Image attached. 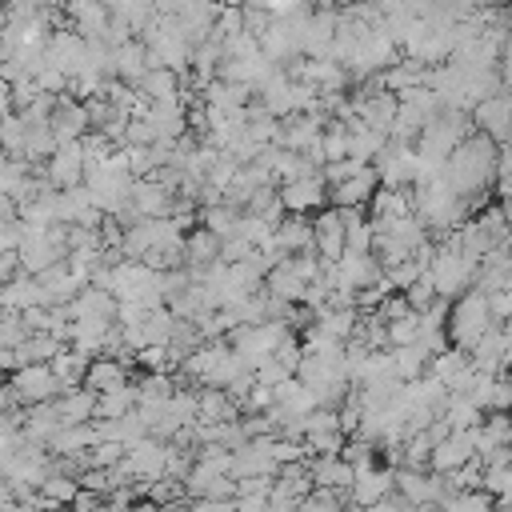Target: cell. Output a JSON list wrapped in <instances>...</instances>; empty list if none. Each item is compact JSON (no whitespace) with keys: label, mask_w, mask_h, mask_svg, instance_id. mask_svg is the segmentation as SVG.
<instances>
[{"label":"cell","mask_w":512,"mask_h":512,"mask_svg":"<svg viewBox=\"0 0 512 512\" xmlns=\"http://www.w3.org/2000/svg\"><path fill=\"white\" fill-rule=\"evenodd\" d=\"M496 144L484 136V132H472L468 140L456 144V152L448 156L440 180L448 184L452 196L468 200V196H484L492 192V180H496Z\"/></svg>","instance_id":"obj_1"},{"label":"cell","mask_w":512,"mask_h":512,"mask_svg":"<svg viewBox=\"0 0 512 512\" xmlns=\"http://www.w3.org/2000/svg\"><path fill=\"white\" fill-rule=\"evenodd\" d=\"M492 328V316H488V296H480V292H464L460 300H452V312H448V324H444V332H448V344L452 348H460V352H468L484 332Z\"/></svg>","instance_id":"obj_2"},{"label":"cell","mask_w":512,"mask_h":512,"mask_svg":"<svg viewBox=\"0 0 512 512\" xmlns=\"http://www.w3.org/2000/svg\"><path fill=\"white\" fill-rule=\"evenodd\" d=\"M8 388H12V396H16V404H20V408L52 404L56 396H64V388H60V380L52 376V368H48V364H32V368L12 372V376H8Z\"/></svg>","instance_id":"obj_3"},{"label":"cell","mask_w":512,"mask_h":512,"mask_svg":"<svg viewBox=\"0 0 512 512\" xmlns=\"http://www.w3.org/2000/svg\"><path fill=\"white\" fill-rule=\"evenodd\" d=\"M372 168L380 176V188H412L420 180V164H416V148L412 144L388 140L384 152L372 160Z\"/></svg>","instance_id":"obj_4"},{"label":"cell","mask_w":512,"mask_h":512,"mask_svg":"<svg viewBox=\"0 0 512 512\" xmlns=\"http://www.w3.org/2000/svg\"><path fill=\"white\" fill-rule=\"evenodd\" d=\"M164 464H168V444H160V440H152V436L128 444V448H124V460H120V468H124L128 480H136V484L160 480V476H164Z\"/></svg>","instance_id":"obj_5"},{"label":"cell","mask_w":512,"mask_h":512,"mask_svg":"<svg viewBox=\"0 0 512 512\" xmlns=\"http://www.w3.org/2000/svg\"><path fill=\"white\" fill-rule=\"evenodd\" d=\"M280 204L288 216H316L328 208V184L324 176H308V180H292V184H280Z\"/></svg>","instance_id":"obj_6"},{"label":"cell","mask_w":512,"mask_h":512,"mask_svg":"<svg viewBox=\"0 0 512 512\" xmlns=\"http://www.w3.org/2000/svg\"><path fill=\"white\" fill-rule=\"evenodd\" d=\"M392 492H396V496H404L412 508H424V504H440V500H448L444 476L412 472V468H396V484H392Z\"/></svg>","instance_id":"obj_7"},{"label":"cell","mask_w":512,"mask_h":512,"mask_svg":"<svg viewBox=\"0 0 512 512\" xmlns=\"http://www.w3.org/2000/svg\"><path fill=\"white\" fill-rule=\"evenodd\" d=\"M48 128H52V136H56V148H60V144H80V140L92 132V128H88V112H84V104L72 100L68 92L56 96V108H52Z\"/></svg>","instance_id":"obj_8"},{"label":"cell","mask_w":512,"mask_h":512,"mask_svg":"<svg viewBox=\"0 0 512 512\" xmlns=\"http://www.w3.org/2000/svg\"><path fill=\"white\" fill-rule=\"evenodd\" d=\"M44 176L56 192H72L84 184V152L80 144H60L48 160H44Z\"/></svg>","instance_id":"obj_9"},{"label":"cell","mask_w":512,"mask_h":512,"mask_svg":"<svg viewBox=\"0 0 512 512\" xmlns=\"http://www.w3.org/2000/svg\"><path fill=\"white\" fill-rule=\"evenodd\" d=\"M312 248H316L324 268H332L344 256V220L336 208H324L312 216Z\"/></svg>","instance_id":"obj_10"},{"label":"cell","mask_w":512,"mask_h":512,"mask_svg":"<svg viewBox=\"0 0 512 512\" xmlns=\"http://www.w3.org/2000/svg\"><path fill=\"white\" fill-rule=\"evenodd\" d=\"M392 484H396V468H364V472H356V484H352V492H348V504L352 508H376L380 500H388L392 496Z\"/></svg>","instance_id":"obj_11"},{"label":"cell","mask_w":512,"mask_h":512,"mask_svg":"<svg viewBox=\"0 0 512 512\" xmlns=\"http://www.w3.org/2000/svg\"><path fill=\"white\" fill-rule=\"evenodd\" d=\"M376 188H380V176H376V168L368 164V168H360L352 180L328 188V208H340V212H348V208H368V200H372Z\"/></svg>","instance_id":"obj_12"},{"label":"cell","mask_w":512,"mask_h":512,"mask_svg":"<svg viewBox=\"0 0 512 512\" xmlns=\"http://www.w3.org/2000/svg\"><path fill=\"white\" fill-rule=\"evenodd\" d=\"M472 456H476V448H472L468 432H452L444 444L432 448V456H428V472H432V476H452V472L464 468Z\"/></svg>","instance_id":"obj_13"},{"label":"cell","mask_w":512,"mask_h":512,"mask_svg":"<svg viewBox=\"0 0 512 512\" xmlns=\"http://www.w3.org/2000/svg\"><path fill=\"white\" fill-rule=\"evenodd\" d=\"M0 300H4V312H28V308H48V300H44V288L36 284V276H28V272H20V276H12L8 284H0Z\"/></svg>","instance_id":"obj_14"},{"label":"cell","mask_w":512,"mask_h":512,"mask_svg":"<svg viewBox=\"0 0 512 512\" xmlns=\"http://www.w3.org/2000/svg\"><path fill=\"white\" fill-rule=\"evenodd\" d=\"M52 408H56L60 428L92 424V420H96V392H88V388L80 384V388H72V392H64V396H56V400H52Z\"/></svg>","instance_id":"obj_15"},{"label":"cell","mask_w":512,"mask_h":512,"mask_svg":"<svg viewBox=\"0 0 512 512\" xmlns=\"http://www.w3.org/2000/svg\"><path fill=\"white\" fill-rule=\"evenodd\" d=\"M240 404L220 388H196V424H236Z\"/></svg>","instance_id":"obj_16"},{"label":"cell","mask_w":512,"mask_h":512,"mask_svg":"<svg viewBox=\"0 0 512 512\" xmlns=\"http://www.w3.org/2000/svg\"><path fill=\"white\" fill-rule=\"evenodd\" d=\"M308 476L316 488H328V492H352V484H356V468H348L340 456H312Z\"/></svg>","instance_id":"obj_17"},{"label":"cell","mask_w":512,"mask_h":512,"mask_svg":"<svg viewBox=\"0 0 512 512\" xmlns=\"http://www.w3.org/2000/svg\"><path fill=\"white\" fill-rule=\"evenodd\" d=\"M124 384H132V380H128V364L116 360V356H96V360L88 364V372H84V388L96 392V396L116 392V388H124Z\"/></svg>","instance_id":"obj_18"},{"label":"cell","mask_w":512,"mask_h":512,"mask_svg":"<svg viewBox=\"0 0 512 512\" xmlns=\"http://www.w3.org/2000/svg\"><path fill=\"white\" fill-rule=\"evenodd\" d=\"M144 72H148V48H144L140 40H128L124 48L112 52V80L136 88V84L144 80Z\"/></svg>","instance_id":"obj_19"},{"label":"cell","mask_w":512,"mask_h":512,"mask_svg":"<svg viewBox=\"0 0 512 512\" xmlns=\"http://www.w3.org/2000/svg\"><path fill=\"white\" fill-rule=\"evenodd\" d=\"M504 348H508V336H504V328H488L472 348H468V360H472V368L476 372H488V376H496L500 372V356H504Z\"/></svg>","instance_id":"obj_20"},{"label":"cell","mask_w":512,"mask_h":512,"mask_svg":"<svg viewBox=\"0 0 512 512\" xmlns=\"http://www.w3.org/2000/svg\"><path fill=\"white\" fill-rule=\"evenodd\" d=\"M276 244L284 256H300V252H316L312 248V220L308 216H284L276 224Z\"/></svg>","instance_id":"obj_21"},{"label":"cell","mask_w":512,"mask_h":512,"mask_svg":"<svg viewBox=\"0 0 512 512\" xmlns=\"http://www.w3.org/2000/svg\"><path fill=\"white\" fill-rule=\"evenodd\" d=\"M44 448H48V456H84V452H92V448H96V432H92V424L56 428V432H52V440H48Z\"/></svg>","instance_id":"obj_22"},{"label":"cell","mask_w":512,"mask_h":512,"mask_svg":"<svg viewBox=\"0 0 512 512\" xmlns=\"http://www.w3.org/2000/svg\"><path fill=\"white\" fill-rule=\"evenodd\" d=\"M136 92L148 104H172V100H180V76L168 72V68H148L144 80L136 84Z\"/></svg>","instance_id":"obj_23"},{"label":"cell","mask_w":512,"mask_h":512,"mask_svg":"<svg viewBox=\"0 0 512 512\" xmlns=\"http://www.w3.org/2000/svg\"><path fill=\"white\" fill-rule=\"evenodd\" d=\"M412 216L408 188H376L368 200V220H404Z\"/></svg>","instance_id":"obj_24"},{"label":"cell","mask_w":512,"mask_h":512,"mask_svg":"<svg viewBox=\"0 0 512 512\" xmlns=\"http://www.w3.org/2000/svg\"><path fill=\"white\" fill-rule=\"evenodd\" d=\"M220 260V240L208 228H192L184 236V264L188 268H212Z\"/></svg>","instance_id":"obj_25"},{"label":"cell","mask_w":512,"mask_h":512,"mask_svg":"<svg viewBox=\"0 0 512 512\" xmlns=\"http://www.w3.org/2000/svg\"><path fill=\"white\" fill-rule=\"evenodd\" d=\"M384 144H388V136L368 132L360 120L348 124V160H356V164H372V160L384 152Z\"/></svg>","instance_id":"obj_26"},{"label":"cell","mask_w":512,"mask_h":512,"mask_svg":"<svg viewBox=\"0 0 512 512\" xmlns=\"http://www.w3.org/2000/svg\"><path fill=\"white\" fill-rule=\"evenodd\" d=\"M472 372V360H468V352H460V348H448V352H440V356H432L428 360V372L424 376H432V380H440L444 388H452L460 376H468Z\"/></svg>","instance_id":"obj_27"},{"label":"cell","mask_w":512,"mask_h":512,"mask_svg":"<svg viewBox=\"0 0 512 512\" xmlns=\"http://www.w3.org/2000/svg\"><path fill=\"white\" fill-rule=\"evenodd\" d=\"M88 364H92L88 356H80V352H72V348L64 344V352H56V360H52L48 368H52V376L60 380V388H64V392H72V388H80V384H84Z\"/></svg>","instance_id":"obj_28"},{"label":"cell","mask_w":512,"mask_h":512,"mask_svg":"<svg viewBox=\"0 0 512 512\" xmlns=\"http://www.w3.org/2000/svg\"><path fill=\"white\" fill-rule=\"evenodd\" d=\"M136 404H140V388L136 384H124L116 392L96 396V420H120V416L136 412Z\"/></svg>","instance_id":"obj_29"},{"label":"cell","mask_w":512,"mask_h":512,"mask_svg":"<svg viewBox=\"0 0 512 512\" xmlns=\"http://www.w3.org/2000/svg\"><path fill=\"white\" fill-rule=\"evenodd\" d=\"M200 228H208V232L224 244V240H232V236H236V228H240V212H236V208H228V204L200 208Z\"/></svg>","instance_id":"obj_30"},{"label":"cell","mask_w":512,"mask_h":512,"mask_svg":"<svg viewBox=\"0 0 512 512\" xmlns=\"http://www.w3.org/2000/svg\"><path fill=\"white\" fill-rule=\"evenodd\" d=\"M40 500L48 504V508H72V500H76V492H80V484L76 480H68V476H56V472H48L44 480H40Z\"/></svg>","instance_id":"obj_31"},{"label":"cell","mask_w":512,"mask_h":512,"mask_svg":"<svg viewBox=\"0 0 512 512\" xmlns=\"http://www.w3.org/2000/svg\"><path fill=\"white\" fill-rule=\"evenodd\" d=\"M24 140H28V128L20 124L16 112H8V116L0 120V156H8V160H24Z\"/></svg>","instance_id":"obj_32"},{"label":"cell","mask_w":512,"mask_h":512,"mask_svg":"<svg viewBox=\"0 0 512 512\" xmlns=\"http://www.w3.org/2000/svg\"><path fill=\"white\" fill-rule=\"evenodd\" d=\"M172 324H176V316H172L168 308H152V312L140 320V332H144L148 348H152V344H168V340H172Z\"/></svg>","instance_id":"obj_33"},{"label":"cell","mask_w":512,"mask_h":512,"mask_svg":"<svg viewBox=\"0 0 512 512\" xmlns=\"http://www.w3.org/2000/svg\"><path fill=\"white\" fill-rule=\"evenodd\" d=\"M444 420H448V428H452V432H468V428H476V424L484 420V412H480V408H472L464 396H448Z\"/></svg>","instance_id":"obj_34"},{"label":"cell","mask_w":512,"mask_h":512,"mask_svg":"<svg viewBox=\"0 0 512 512\" xmlns=\"http://www.w3.org/2000/svg\"><path fill=\"white\" fill-rule=\"evenodd\" d=\"M320 148H324V164H336V160H348V128L328 120L324 132H320Z\"/></svg>","instance_id":"obj_35"},{"label":"cell","mask_w":512,"mask_h":512,"mask_svg":"<svg viewBox=\"0 0 512 512\" xmlns=\"http://www.w3.org/2000/svg\"><path fill=\"white\" fill-rule=\"evenodd\" d=\"M340 460H344L348 468H356V472H364V468H376V448L352 436V440H344V448H340Z\"/></svg>","instance_id":"obj_36"},{"label":"cell","mask_w":512,"mask_h":512,"mask_svg":"<svg viewBox=\"0 0 512 512\" xmlns=\"http://www.w3.org/2000/svg\"><path fill=\"white\" fill-rule=\"evenodd\" d=\"M488 412H512V372H496V376H492Z\"/></svg>","instance_id":"obj_37"},{"label":"cell","mask_w":512,"mask_h":512,"mask_svg":"<svg viewBox=\"0 0 512 512\" xmlns=\"http://www.w3.org/2000/svg\"><path fill=\"white\" fill-rule=\"evenodd\" d=\"M24 340H28V328L20 324V316L16 312H0V352L20 348Z\"/></svg>","instance_id":"obj_38"},{"label":"cell","mask_w":512,"mask_h":512,"mask_svg":"<svg viewBox=\"0 0 512 512\" xmlns=\"http://www.w3.org/2000/svg\"><path fill=\"white\" fill-rule=\"evenodd\" d=\"M400 296L408 300L412 316H420L424 308H432V300H436V288H432V280H428V272H424V276H416V284H412L408 292H400Z\"/></svg>","instance_id":"obj_39"},{"label":"cell","mask_w":512,"mask_h":512,"mask_svg":"<svg viewBox=\"0 0 512 512\" xmlns=\"http://www.w3.org/2000/svg\"><path fill=\"white\" fill-rule=\"evenodd\" d=\"M416 340H420L416 316H404V320H392L388 324V348H412Z\"/></svg>","instance_id":"obj_40"},{"label":"cell","mask_w":512,"mask_h":512,"mask_svg":"<svg viewBox=\"0 0 512 512\" xmlns=\"http://www.w3.org/2000/svg\"><path fill=\"white\" fill-rule=\"evenodd\" d=\"M300 428H304V440H308V436H324V432H340L332 408H316V412H308V416L300 420Z\"/></svg>","instance_id":"obj_41"},{"label":"cell","mask_w":512,"mask_h":512,"mask_svg":"<svg viewBox=\"0 0 512 512\" xmlns=\"http://www.w3.org/2000/svg\"><path fill=\"white\" fill-rule=\"evenodd\" d=\"M304 448H308V460H312V456H340V448H344V436H340V432L308 436V440H304Z\"/></svg>","instance_id":"obj_42"},{"label":"cell","mask_w":512,"mask_h":512,"mask_svg":"<svg viewBox=\"0 0 512 512\" xmlns=\"http://www.w3.org/2000/svg\"><path fill=\"white\" fill-rule=\"evenodd\" d=\"M360 168H368V164H356V160H336V164H324V168H320V176H324V184H328V188H336V184L352 180Z\"/></svg>","instance_id":"obj_43"},{"label":"cell","mask_w":512,"mask_h":512,"mask_svg":"<svg viewBox=\"0 0 512 512\" xmlns=\"http://www.w3.org/2000/svg\"><path fill=\"white\" fill-rule=\"evenodd\" d=\"M252 244L248 240H240V236H232V240H224L220 244V264H248L252 260Z\"/></svg>","instance_id":"obj_44"},{"label":"cell","mask_w":512,"mask_h":512,"mask_svg":"<svg viewBox=\"0 0 512 512\" xmlns=\"http://www.w3.org/2000/svg\"><path fill=\"white\" fill-rule=\"evenodd\" d=\"M88 460H92V468H104V472H108V468H116V464L124 460V444H104V440H100V444L88 452Z\"/></svg>","instance_id":"obj_45"},{"label":"cell","mask_w":512,"mask_h":512,"mask_svg":"<svg viewBox=\"0 0 512 512\" xmlns=\"http://www.w3.org/2000/svg\"><path fill=\"white\" fill-rule=\"evenodd\" d=\"M252 56H260V40H252L244 32L224 44V60H252Z\"/></svg>","instance_id":"obj_46"},{"label":"cell","mask_w":512,"mask_h":512,"mask_svg":"<svg viewBox=\"0 0 512 512\" xmlns=\"http://www.w3.org/2000/svg\"><path fill=\"white\" fill-rule=\"evenodd\" d=\"M252 376H256V384H260V388H280L284 380H292V372H284L276 360H264V364H260Z\"/></svg>","instance_id":"obj_47"},{"label":"cell","mask_w":512,"mask_h":512,"mask_svg":"<svg viewBox=\"0 0 512 512\" xmlns=\"http://www.w3.org/2000/svg\"><path fill=\"white\" fill-rule=\"evenodd\" d=\"M384 324H392V320H404V316H412V308H408V300L400 296V292H392L384 304H380V312H376Z\"/></svg>","instance_id":"obj_48"},{"label":"cell","mask_w":512,"mask_h":512,"mask_svg":"<svg viewBox=\"0 0 512 512\" xmlns=\"http://www.w3.org/2000/svg\"><path fill=\"white\" fill-rule=\"evenodd\" d=\"M488 316H492V324L500 328V324L512 316V296H508V292H492V296H488Z\"/></svg>","instance_id":"obj_49"},{"label":"cell","mask_w":512,"mask_h":512,"mask_svg":"<svg viewBox=\"0 0 512 512\" xmlns=\"http://www.w3.org/2000/svg\"><path fill=\"white\" fill-rule=\"evenodd\" d=\"M104 508V496H96V492H76V500H72V512H100Z\"/></svg>","instance_id":"obj_50"},{"label":"cell","mask_w":512,"mask_h":512,"mask_svg":"<svg viewBox=\"0 0 512 512\" xmlns=\"http://www.w3.org/2000/svg\"><path fill=\"white\" fill-rule=\"evenodd\" d=\"M192 512H236V500H192Z\"/></svg>","instance_id":"obj_51"},{"label":"cell","mask_w":512,"mask_h":512,"mask_svg":"<svg viewBox=\"0 0 512 512\" xmlns=\"http://www.w3.org/2000/svg\"><path fill=\"white\" fill-rule=\"evenodd\" d=\"M160 512H192V500H172V504H164Z\"/></svg>","instance_id":"obj_52"},{"label":"cell","mask_w":512,"mask_h":512,"mask_svg":"<svg viewBox=\"0 0 512 512\" xmlns=\"http://www.w3.org/2000/svg\"><path fill=\"white\" fill-rule=\"evenodd\" d=\"M128 512H160V508H156V504H152V500H136V504H132V508H128Z\"/></svg>","instance_id":"obj_53"},{"label":"cell","mask_w":512,"mask_h":512,"mask_svg":"<svg viewBox=\"0 0 512 512\" xmlns=\"http://www.w3.org/2000/svg\"><path fill=\"white\" fill-rule=\"evenodd\" d=\"M44 512H72V508H44Z\"/></svg>","instance_id":"obj_54"}]
</instances>
